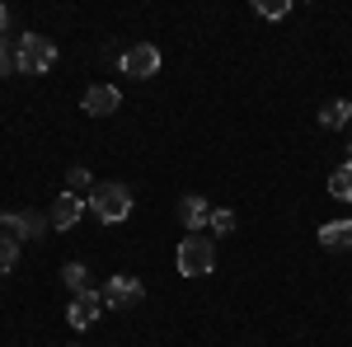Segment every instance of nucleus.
Instances as JSON below:
<instances>
[{
  "instance_id": "obj_1",
  "label": "nucleus",
  "mask_w": 352,
  "mask_h": 347,
  "mask_svg": "<svg viewBox=\"0 0 352 347\" xmlns=\"http://www.w3.org/2000/svg\"><path fill=\"white\" fill-rule=\"evenodd\" d=\"M89 212H94V221H104V225L127 221L132 216V192H127V183H99L89 192Z\"/></svg>"
},
{
  "instance_id": "obj_2",
  "label": "nucleus",
  "mask_w": 352,
  "mask_h": 347,
  "mask_svg": "<svg viewBox=\"0 0 352 347\" xmlns=\"http://www.w3.org/2000/svg\"><path fill=\"white\" fill-rule=\"evenodd\" d=\"M14 66H19V76H43V71H52L56 66V43L43 38V33H24V38H19V52H14Z\"/></svg>"
},
{
  "instance_id": "obj_3",
  "label": "nucleus",
  "mask_w": 352,
  "mask_h": 347,
  "mask_svg": "<svg viewBox=\"0 0 352 347\" xmlns=\"http://www.w3.org/2000/svg\"><path fill=\"white\" fill-rule=\"evenodd\" d=\"M174 263H179L184 277H207V272L217 267V244L207 240V235H184L179 254H174Z\"/></svg>"
},
{
  "instance_id": "obj_4",
  "label": "nucleus",
  "mask_w": 352,
  "mask_h": 347,
  "mask_svg": "<svg viewBox=\"0 0 352 347\" xmlns=\"http://www.w3.org/2000/svg\"><path fill=\"white\" fill-rule=\"evenodd\" d=\"M118 66H122V76H132V80H151V76H160L164 56L155 43H136V47H127V52L118 56Z\"/></svg>"
},
{
  "instance_id": "obj_5",
  "label": "nucleus",
  "mask_w": 352,
  "mask_h": 347,
  "mask_svg": "<svg viewBox=\"0 0 352 347\" xmlns=\"http://www.w3.org/2000/svg\"><path fill=\"white\" fill-rule=\"evenodd\" d=\"M104 305H113V310H132V305H141V300H146V287H141V282H136V277H122V272H118V277H109V282H104Z\"/></svg>"
},
{
  "instance_id": "obj_6",
  "label": "nucleus",
  "mask_w": 352,
  "mask_h": 347,
  "mask_svg": "<svg viewBox=\"0 0 352 347\" xmlns=\"http://www.w3.org/2000/svg\"><path fill=\"white\" fill-rule=\"evenodd\" d=\"M0 225H5V235H14V240H43L47 225H52V216H43V212H10V216H0Z\"/></svg>"
},
{
  "instance_id": "obj_7",
  "label": "nucleus",
  "mask_w": 352,
  "mask_h": 347,
  "mask_svg": "<svg viewBox=\"0 0 352 347\" xmlns=\"http://www.w3.org/2000/svg\"><path fill=\"white\" fill-rule=\"evenodd\" d=\"M118 104H122L118 85H89L85 99H80V108L89 113V117H109V113H118Z\"/></svg>"
},
{
  "instance_id": "obj_8",
  "label": "nucleus",
  "mask_w": 352,
  "mask_h": 347,
  "mask_svg": "<svg viewBox=\"0 0 352 347\" xmlns=\"http://www.w3.org/2000/svg\"><path fill=\"white\" fill-rule=\"evenodd\" d=\"M109 305H104V295L99 291H85V295H76L71 300V310H66V320H71V328H89V324L99 320Z\"/></svg>"
},
{
  "instance_id": "obj_9",
  "label": "nucleus",
  "mask_w": 352,
  "mask_h": 347,
  "mask_svg": "<svg viewBox=\"0 0 352 347\" xmlns=\"http://www.w3.org/2000/svg\"><path fill=\"white\" fill-rule=\"evenodd\" d=\"M179 221L188 225V235H202V225H212V207L192 192V197H184V202H179Z\"/></svg>"
},
{
  "instance_id": "obj_10",
  "label": "nucleus",
  "mask_w": 352,
  "mask_h": 347,
  "mask_svg": "<svg viewBox=\"0 0 352 347\" xmlns=\"http://www.w3.org/2000/svg\"><path fill=\"white\" fill-rule=\"evenodd\" d=\"M80 216H85V202L76 197V192H61V197L52 202V230H71Z\"/></svg>"
},
{
  "instance_id": "obj_11",
  "label": "nucleus",
  "mask_w": 352,
  "mask_h": 347,
  "mask_svg": "<svg viewBox=\"0 0 352 347\" xmlns=\"http://www.w3.org/2000/svg\"><path fill=\"white\" fill-rule=\"evenodd\" d=\"M320 249H329V254L352 249V221H329V225H320Z\"/></svg>"
},
{
  "instance_id": "obj_12",
  "label": "nucleus",
  "mask_w": 352,
  "mask_h": 347,
  "mask_svg": "<svg viewBox=\"0 0 352 347\" xmlns=\"http://www.w3.org/2000/svg\"><path fill=\"white\" fill-rule=\"evenodd\" d=\"M348 122H352L348 99H329V104L320 108V127H324V132H338V127H348Z\"/></svg>"
},
{
  "instance_id": "obj_13",
  "label": "nucleus",
  "mask_w": 352,
  "mask_h": 347,
  "mask_svg": "<svg viewBox=\"0 0 352 347\" xmlns=\"http://www.w3.org/2000/svg\"><path fill=\"white\" fill-rule=\"evenodd\" d=\"M61 282H66V291H71V295L94 291V287H89V267H85V263H66V267H61Z\"/></svg>"
},
{
  "instance_id": "obj_14",
  "label": "nucleus",
  "mask_w": 352,
  "mask_h": 347,
  "mask_svg": "<svg viewBox=\"0 0 352 347\" xmlns=\"http://www.w3.org/2000/svg\"><path fill=\"white\" fill-rule=\"evenodd\" d=\"M329 192H333L338 202H352V160L338 164V169L329 174Z\"/></svg>"
},
{
  "instance_id": "obj_15",
  "label": "nucleus",
  "mask_w": 352,
  "mask_h": 347,
  "mask_svg": "<svg viewBox=\"0 0 352 347\" xmlns=\"http://www.w3.org/2000/svg\"><path fill=\"white\" fill-rule=\"evenodd\" d=\"M14 263H19V240L0 230V277H5V272H14Z\"/></svg>"
},
{
  "instance_id": "obj_16",
  "label": "nucleus",
  "mask_w": 352,
  "mask_h": 347,
  "mask_svg": "<svg viewBox=\"0 0 352 347\" xmlns=\"http://www.w3.org/2000/svg\"><path fill=\"white\" fill-rule=\"evenodd\" d=\"M254 10H258L263 19H287V14H292V0H258Z\"/></svg>"
},
{
  "instance_id": "obj_17",
  "label": "nucleus",
  "mask_w": 352,
  "mask_h": 347,
  "mask_svg": "<svg viewBox=\"0 0 352 347\" xmlns=\"http://www.w3.org/2000/svg\"><path fill=\"white\" fill-rule=\"evenodd\" d=\"M66 188H71V192H76V197H80L85 188H94V179H89V169H85V164H76V169H71V174H66Z\"/></svg>"
},
{
  "instance_id": "obj_18",
  "label": "nucleus",
  "mask_w": 352,
  "mask_h": 347,
  "mask_svg": "<svg viewBox=\"0 0 352 347\" xmlns=\"http://www.w3.org/2000/svg\"><path fill=\"white\" fill-rule=\"evenodd\" d=\"M212 235H235V212H212Z\"/></svg>"
},
{
  "instance_id": "obj_19",
  "label": "nucleus",
  "mask_w": 352,
  "mask_h": 347,
  "mask_svg": "<svg viewBox=\"0 0 352 347\" xmlns=\"http://www.w3.org/2000/svg\"><path fill=\"white\" fill-rule=\"evenodd\" d=\"M10 71H19V66H14V52H10V47H5V38H0V80H5Z\"/></svg>"
},
{
  "instance_id": "obj_20",
  "label": "nucleus",
  "mask_w": 352,
  "mask_h": 347,
  "mask_svg": "<svg viewBox=\"0 0 352 347\" xmlns=\"http://www.w3.org/2000/svg\"><path fill=\"white\" fill-rule=\"evenodd\" d=\"M5 24H10V10H5V5H0V33H5Z\"/></svg>"
}]
</instances>
